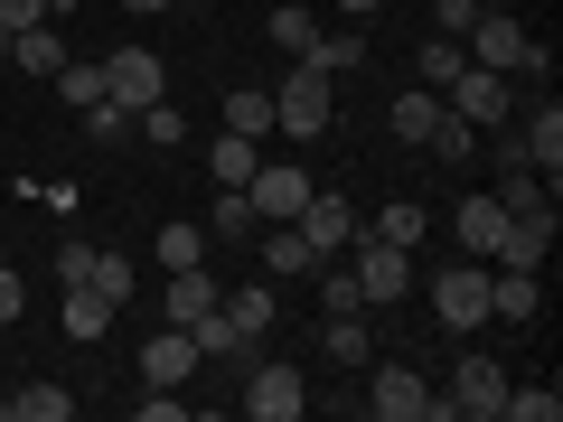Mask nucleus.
I'll use <instances>...</instances> for the list:
<instances>
[{
    "instance_id": "nucleus-6",
    "label": "nucleus",
    "mask_w": 563,
    "mask_h": 422,
    "mask_svg": "<svg viewBox=\"0 0 563 422\" xmlns=\"http://www.w3.org/2000/svg\"><path fill=\"white\" fill-rule=\"evenodd\" d=\"M488 320V263H442L432 273V329H451V338H470V329Z\"/></svg>"
},
{
    "instance_id": "nucleus-37",
    "label": "nucleus",
    "mask_w": 563,
    "mask_h": 422,
    "mask_svg": "<svg viewBox=\"0 0 563 422\" xmlns=\"http://www.w3.org/2000/svg\"><path fill=\"white\" fill-rule=\"evenodd\" d=\"M85 141H103V151L132 141V113H122V103H85Z\"/></svg>"
},
{
    "instance_id": "nucleus-22",
    "label": "nucleus",
    "mask_w": 563,
    "mask_h": 422,
    "mask_svg": "<svg viewBox=\"0 0 563 422\" xmlns=\"http://www.w3.org/2000/svg\"><path fill=\"white\" fill-rule=\"evenodd\" d=\"M0 413L10 422H76V395H66V385H20V395H0Z\"/></svg>"
},
{
    "instance_id": "nucleus-25",
    "label": "nucleus",
    "mask_w": 563,
    "mask_h": 422,
    "mask_svg": "<svg viewBox=\"0 0 563 422\" xmlns=\"http://www.w3.org/2000/svg\"><path fill=\"white\" fill-rule=\"evenodd\" d=\"M385 122H395V141H432V122H442V95L422 85V95H395L385 103Z\"/></svg>"
},
{
    "instance_id": "nucleus-13",
    "label": "nucleus",
    "mask_w": 563,
    "mask_h": 422,
    "mask_svg": "<svg viewBox=\"0 0 563 422\" xmlns=\"http://www.w3.org/2000/svg\"><path fill=\"white\" fill-rule=\"evenodd\" d=\"M451 235H461V254H470V263H488V254H498V235H507L498 188H470V198H461V216H451Z\"/></svg>"
},
{
    "instance_id": "nucleus-24",
    "label": "nucleus",
    "mask_w": 563,
    "mask_h": 422,
    "mask_svg": "<svg viewBox=\"0 0 563 422\" xmlns=\"http://www.w3.org/2000/svg\"><path fill=\"white\" fill-rule=\"evenodd\" d=\"M207 310H217V273H207V263H188V273H169V320H207Z\"/></svg>"
},
{
    "instance_id": "nucleus-19",
    "label": "nucleus",
    "mask_w": 563,
    "mask_h": 422,
    "mask_svg": "<svg viewBox=\"0 0 563 422\" xmlns=\"http://www.w3.org/2000/svg\"><path fill=\"white\" fill-rule=\"evenodd\" d=\"M57 329H66L76 347H95L103 329H113V301H103L95 281H66V310H57Z\"/></svg>"
},
{
    "instance_id": "nucleus-29",
    "label": "nucleus",
    "mask_w": 563,
    "mask_h": 422,
    "mask_svg": "<svg viewBox=\"0 0 563 422\" xmlns=\"http://www.w3.org/2000/svg\"><path fill=\"white\" fill-rule=\"evenodd\" d=\"M225 132L263 141V132H273V95H263V85H235V95H225Z\"/></svg>"
},
{
    "instance_id": "nucleus-14",
    "label": "nucleus",
    "mask_w": 563,
    "mask_h": 422,
    "mask_svg": "<svg viewBox=\"0 0 563 422\" xmlns=\"http://www.w3.org/2000/svg\"><path fill=\"white\" fill-rule=\"evenodd\" d=\"M536 310H544L536 273H517V263H488V320H507V329H536Z\"/></svg>"
},
{
    "instance_id": "nucleus-10",
    "label": "nucleus",
    "mask_w": 563,
    "mask_h": 422,
    "mask_svg": "<svg viewBox=\"0 0 563 422\" xmlns=\"http://www.w3.org/2000/svg\"><path fill=\"white\" fill-rule=\"evenodd\" d=\"M244 207H254V225H291V216L310 207V169H273V160H254Z\"/></svg>"
},
{
    "instance_id": "nucleus-26",
    "label": "nucleus",
    "mask_w": 563,
    "mask_h": 422,
    "mask_svg": "<svg viewBox=\"0 0 563 422\" xmlns=\"http://www.w3.org/2000/svg\"><path fill=\"white\" fill-rule=\"evenodd\" d=\"M422 151H432L442 169H470V151H479V132H470V122H461V113L442 103V122H432V141H422Z\"/></svg>"
},
{
    "instance_id": "nucleus-42",
    "label": "nucleus",
    "mask_w": 563,
    "mask_h": 422,
    "mask_svg": "<svg viewBox=\"0 0 563 422\" xmlns=\"http://www.w3.org/2000/svg\"><path fill=\"white\" fill-rule=\"evenodd\" d=\"M188 403H179V385H161V395H141V422H179Z\"/></svg>"
},
{
    "instance_id": "nucleus-40",
    "label": "nucleus",
    "mask_w": 563,
    "mask_h": 422,
    "mask_svg": "<svg viewBox=\"0 0 563 422\" xmlns=\"http://www.w3.org/2000/svg\"><path fill=\"white\" fill-rule=\"evenodd\" d=\"M479 10H488V0H432V38H470Z\"/></svg>"
},
{
    "instance_id": "nucleus-23",
    "label": "nucleus",
    "mask_w": 563,
    "mask_h": 422,
    "mask_svg": "<svg viewBox=\"0 0 563 422\" xmlns=\"http://www.w3.org/2000/svg\"><path fill=\"white\" fill-rule=\"evenodd\" d=\"M320 347H329V366H366V357H376V329H366V310H339V320L320 329Z\"/></svg>"
},
{
    "instance_id": "nucleus-15",
    "label": "nucleus",
    "mask_w": 563,
    "mask_h": 422,
    "mask_svg": "<svg viewBox=\"0 0 563 422\" xmlns=\"http://www.w3.org/2000/svg\"><path fill=\"white\" fill-rule=\"evenodd\" d=\"M517 141H526V169H544V188H554V179H563V103L544 95L536 113H526V132H517Z\"/></svg>"
},
{
    "instance_id": "nucleus-4",
    "label": "nucleus",
    "mask_w": 563,
    "mask_h": 422,
    "mask_svg": "<svg viewBox=\"0 0 563 422\" xmlns=\"http://www.w3.org/2000/svg\"><path fill=\"white\" fill-rule=\"evenodd\" d=\"M442 103L470 122V132H507V122H517V76H498V66H461V76L442 85Z\"/></svg>"
},
{
    "instance_id": "nucleus-11",
    "label": "nucleus",
    "mask_w": 563,
    "mask_h": 422,
    "mask_svg": "<svg viewBox=\"0 0 563 422\" xmlns=\"http://www.w3.org/2000/svg\"><path fill=\"white\" fill-rule=\"evenodd\" d=\"M291 225H301V235H310V254L329 263V254H347V235H357V207H347L339 188H310V207H301Z\"/></svg>"
},
{
    "instance_id": "nucleus-35",
    "label": "nucleus",
    "mask_w": 563,
    "mask_h": 422,
    "mask_svg": "<svg viewBox=\"0 0 563 422\" xmlns=\"http://www.w3.org/2000/svg\"><path fill=\"white\" fill-rule=\"evenodd\" d=\"M188 263H207V225H161V273H188Z\"/></svg>"
},
{
    "instance_id": "nucleus-17",
    "label": "nucleus",
    "mask_w": 563,
    "mask_h": 422,
    "mask_svg": "<svg viewBox=\"0 0 563 422\" xmlns=\"http://www.w3.org/2000/svg\"><path fill=\"white\" fill-rule=\"evenodd\" d=\"M217 310L235 320V338H244V347H254L263 329L282 320V310H273V281H235V291H217Z\"/></svg>"
},
{
    "instance_id": "nucleus-7",
    "label": "nucleus",
    "mask_w": 563,
    "mask_h": 422,
    "mask_svg": "<svg viewBox=\"0 0 563 422\" xmlns=\"http://www.w3.org/2000/svg\"><path fill=\"white\" fill-rule=\"evenodd\" d=\"M498 403H507V366L470 347V357L451 366V385H442V422H498Z\"/></svg>"
},
{
    "instance_id": "nucleus-30",
    "label": "nucleus",
    "mask_w": 563,
    "mask_h": 422,
    "mask_svg": "<svg viewBox=\"0 0 563 422\" xmlns=\"http://www.w3.org/2000/svg\"><path fill=\"white\" fill-rule=\"evenodd\" d=\"M366 235H385V244H422V235H432V207H422V198H395L376 225H366Z\"/></svg>"
},
{
    "instance_id": "nucleus-33",
    "label": "nucleus",
    "mask_w": 563,
    "mask_h": 422,
    "mask_svg": "<svg viewBox=\"0 0 563 422\" xmlns=\"http://www.w3.org/2000/svg\"><path fill=\"white\" fill-rule=\"evenodd\" d=\"M207 244H254V207H244V188H225L217 216H207Z\"/></svg>"
},
{
    "instance_id": "nucleus-36",
    "label": "nucleus",
    "mask_w": 563,
    "mask_h": 422,
    "mask_svg": "<svg viewBox=\"0 0 563 422\" xmlns=\"http://www.w3.org/2000/svg\"><path fill=\"white\" fill-rule=\"evenodd\" d=\"M57 95L76 103V113H85V103H103V57H95V66H85V57H66V66H57Z\"/></svg>"
},
{
    "instance_id": "nucleus-31",
    "label": "nucleus",
    "mask_w": 563,
    "mask_h": 422,
    "mask_svg": "<svg viewBox=\"0 0 563 422\" xmlns=\"http://www.w3.org/2000/svg\"><path fill=\"white\" fill-rule=\"evenodd\" d=\"M310 273H320V310H329V320H339V310H366V291H357V273H347L339 254H329V263H310Z\"/></svg>"
},
{
    "instance_id": "nucleus-46",
    "label": "nucleus",
    "mask_w": 563,
    "mask_h": 422,
    "mask_svg": "<svg viewBox=\"0 0 563 422\" xmlns=\"http://www.w3.org/2000/svg\"><path fill=\"white\" fill-rule=\"evenodd\" d=\"M179 10H198V0H179Z\"/></svg>"
},
{
    "instance_id": "nucleus-45",
    "label": "nucleus",
    "mask_w": 563,
    "mask_h": 422,
    "mask_svg": "<svg viewBox=\"0 0 563 422\" xmlns=\"http://www.w3.org/2000/svg\"><path fill=\"white\" fill-rule=\"evenodd\" d=\"M57 10H85V0H57Z\"/></svg>"
},
{
    "instance_id": "nucleus-1",
    "label": "nucleus",
    "mask_w": 563,
    "mask_h": 422,
    "mask_svg": "<svg viewBox=\"0 0 563 422\" xmlns=\"http://www.w3.org/2000/svg\"><path fill=\"white\" fill-rule=\"evenodd\" d=\"M461 47H470V66H498V76H554V47L526 38V20H507V10H479Z\"/></svg>"
},
{
    "instance_id": "nucleus-8",
    "label": "nucleus",
    "mask_w": 563,
    "mask_h": 422,
    "mask_svg": "<svg viewBox=\"0 0 563 422\" xmlns=\"http://www.w3.org/2000/svg\"><path fill=\"white\" fill-rule=\"evenodd\" d=\"M244 413H254V422H301L310 413V376L291 357H263L254 376H244Z\"/></svg>"
},
{
    "instance_id": "nucleus-5",
    "label": "nucleus",
    "mask_w": 563,
    "mask_h": 422,
    "mask_svg": "<svg viewBox=\"0 0 563 422\" xmlns=\"http://www.w3.org/2000/svg\"><path fill=\"white\" fill-rule=\"evenodd\" d=\"M357 244V263H347V273H357V291H366V310H395L404 291H413V244H385V235H347Z\"/></svg>"
},
{
    "instance_id": "nucleus-44",
    "label": "nucleus",
    "mask_w": 563,
    "mask_h": 422,
    "mask_svg": "<svg viewBox=\"0 0 563 422\" xmlns=\"http://www.w3.org/2000/svg\"><path fill=\"white\" fill-rule=\"evenodd\" d=\"M122 10H169V0H122Z\"/></svg>"
},
{
    "instance_id": "nucleus-20",
    "label": "nucleus",
    "mask_w": 563,
    "mask_h": 422,
    "mask_svg": "<svg viewBox=\"0 0 563 422\" xmlns=\"http://www.w3.org/2000/svg\"><path fill=\"white\" fill-rule=\"evenodd\" d=\"M10 57H20V76H47V85H57V66H66V29H57V20L10 29Z\"/></svg>"
},
{
    "instance_id": "nucleus-41",
    "label": "nucleus",
    "mask_w": 563,
    "mask_h": 422,
    "mask_svg": "<svg viewBox=\"0 0 563 422\" xmlns=\"http://www.w3.org/2000/svg\"><path fill=\"white\" fill-rule=\"evenodd\" d=\"M20 310H29V281L10 273V254H0V320H20Z\"/></svg>"
},
{
    "instance_id": "nucleus-38",
    "label": "nucleus",
    "mask_w": 563,
    "mask_h": 422,
    "mask_svg": "<svg viewBox=\"0 0 563 422\" xmlns=\"http://www.w3.org/2000/svg\"><path fill=\"white\" fill-rule=\"evenodd\" d=\"M132 132H151V141H161V151H179V132H188V122H179V103H151V113H132Z\"/></svg>"
},
{
    "instance_id": "nucleus-3",
    "label": "nucleus",
    "mask_w": 563,
    "mask_h": 422,
    "mask_svg": "<svg viewBox=\"0 0 563 422\" xmlns=\"http://www.w3.org/2000/svg\"><path fill=\"white\" fill-rule=\"evenodd\" d=\"M357 413H376V422H442V395L413 376L404 357H366V395H357Z\"/></svg>"
},
{
    "instance_id": "nucleus-18",
    "label": "nucleus",
    "mask_w": 563,
    "mask_h": 422,
    "mask_svg": "<svg viewBox=\"0 0 563 422\" xmlns=\"http://www.w3.org/2000/svg\"><path fill=\"white\" fill-rule=\"evenodd\" d=\"M254 244H263V281H291V273H310V235L301 225H254Z\"/></svg>"
},
{
    "instance_id": "nucleus-43",
    "label": "nucleus",
    "mask_w": 563,
    "mask_h": 422,
    "mask_svg": "<svg viewBox=\"0 0 563 422\" xmlns=\"http://www.w3.org/2000/svg\"><path fill=\"white\" fill-rule=\"evenodd\" d=\"M329 10H339V20H376L385 0H329Z\"/></svg>"
},
{
    "instance_id": "nucleus-21",
    "label": "nucleus",
    "mask_w": 563,
    "mask_h": 422,
    "mask_svg": "<svg viewBox=\"0 0 563 422\" xmlns=\"http://www.w3.org/2000/svg\"><path fill=\"white\" fill-rule=\"evenodd\" d=\"M320 38H329L320 0H282V10H273V47H282V57H320Z\"/></svg>"
},
{
    "instance_id": "nucleus-9",
    "label": "nucleus",
    "mask_w": 563,
    "mask_h": 422,
    "mask_svg": "<svg viewBox=\"0 0 563 422\" xmlns=\"http://www.w3.org/2000/svg\"><path fill=\"white\" fill-rule=\"evenodd\" d=\"M161 95H169V66L151 57V47H113V57H103V103H122V113H151Z\"/></svg>"
},
{
    "instance_id": "nucleus-12",
    "label": "nucleus",
    "mask_w": 563,
    "mask_h": 422,
    "mask_svg": "<svg viewBox=\"0 0 563 422\" xmlns=\"http://www.w3.org/2000/svg\"><path fill=\"white\" fill-rule=\"evenodd\" d=\"M554 207H526V216H507V235H498V254L488 263H517V273H544V254H554Z\"/></svg>"
},
{
    "instance_id": "nucleus-2",
    "label": "nucleus",
    "mask_w": 563,
    "mask_h": 422,
    "mask_svg": "<svg viewBox=\"0 0 563 422\" xmlns=\"http://www.w3.org/2000/svg\"><path fill=\"white\" fill-rule=\"evenodd\" d=\"M329 122H339V95H329V66L291 57V76L273 85V132H291V141H320Z\"/></svg>"
},
{
    "instance_id": "nucleus-28",
    "label": "nucleus",
    "mask_w": 563,
    "mask_h": 422,
    "mask_svg": "<svg viewBox=\"0 0 563 422\" xmlns=\"http://www.w3.org/2000/svg\"><path fill=\"white\" fill-rule=\"evenodd\" d=\"M461 66H470V47H461V38H422V47H413V76L432 85V95H442V85L461 76Z\"/></svg>"
},
{
    "instance_id": "nucleus-27",
    "label": "nucleus",
    "mask_w": 563,
    "mask_h": 422,
    "mask_svg": "<svg viewBox=\"0 0 563 422\" xmlns=\"http://www.w3.org/2000/svg\"><path fill=\"white\" fill-rule=\"evenodd\" d=\"M207 179H217V188H244V179H254V141H244V132H217V151H207Z\"/></svg>"
},
{
    "instance_id": "nucleus-16",
    "label": "nucleus",
    "mask_w": 563,
    "mask_h": 422,
    "mask_svg": "<svg viewBox=\"0 0 563 422\" xmlns=\"http://www.w3.org/2000/svg\"><path fill=\"white\" fill-rule=\"evenodd\" d=\"M141 376H151V385H188V376H198V338H188V329L169 320L161 338L141 347Z\"/></svg>"
},
{
    "instance_id": "nucleus-32",
    "label": "nucleus",
    "mask_w": 563,
    "mask_h": 422,
    "mask_svg": "<svg viewBox=\"0 0 563 422\" xmlns=\"http://www.w3.org/2000/svg\"><path fill=\"white\" fill-rule=\"evenodd\" d=\"M85 281H95L103 301L122 310V301H132V281H141V273H132V254H113V244H95V273H85Z\"/></svg>"
},
{
    "instance_id": "nucleus-39",
    "label": "nucleus",
    "mask_w": 563,
    "mask_h": 422,
    "mask_svg": "<svg viewBox=\"0 0 563 422\" xmlns=\"http://www.w3.org/2000/svg\"><path fill=\"white\" fill-rule=\"evenodd\" d=\"M57 20V0H0V57H10V29H38Z\"/></svg>"
},
{
    "instance_id": "nucleus-34",
    "label": "nucleus",
    "mask_w": 563,
    "mask_h": 422,
    "mask_svg": "<svg viewBox=\"0 0 563 422\" xmlns=\"http://www.w3.org/2000/svg\"><path fill=\"white\" fill-rule=\"evenodd\" d=\"M554 413H563L554 385H507V403H498V422H554Z\"/></svg>"
}]
</instances>
